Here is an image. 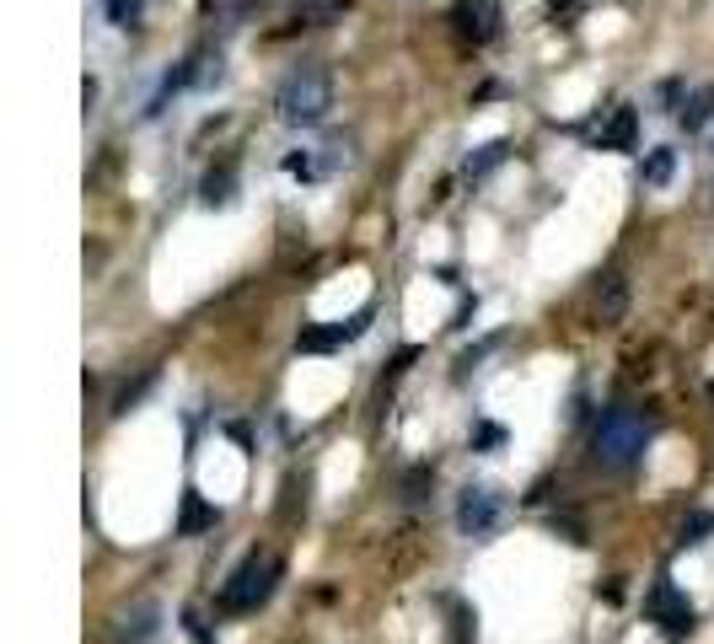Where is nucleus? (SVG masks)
<instances>
[{"mask_svg": "<svg viewBox=\"0 0 714 644\" xmlns=\"http://www.w3.org/2000/svg\"><path fill=\"white\" fill-rule=\"evenodd\" d=\"M350 11V0H296V22L302 27H328Z\"/></svg>", "mask_w": 714, "mask_h": 644, "instance_id": "4468645a", "label": "nucleus"}, {"mask_svg": "<svg viewBox=\"0 0 714 644\" xmlns=\"http://www.w3.org/2000/svg\"><path fill=\"white\" fill-rule=\"evenodd\" d=\"M200 204L204 210H231V204H237V161H220V167L204 172Z\"/></svg>", "mask_w": 714, "mask_h": 644, "instance_id": "1a4fd4ad", "label": "nucleus"}, {"mask_svg": "<svg viewBox=\"0 0 714 644\" xmlns=\"http://www.w3.org/2000/svg\"><path fill=\"white\" fill-rule=\"evenodd\" d=\"M714 118V87H699V92H688L682 98V108H677V124L693 135V129H704Z\"/></svg>", "mask_w": 714, "mask_h": 644, "instance_id": "ddd939ff", "label": "nucleus"}, {"mask_svg": "<svg viewBox=\"0 0 714 644\" xmlns=\"http://www.w3.org/2000/svg\"><path fill=\"white\" fill-rule=\"evenodd\" d=\"M710 150H714V140H710Z\"/></svg>", "mask_w": 714, "mask_h": 644, "instance_id": "cd10ccee", "label": "nucleus"}, {"mask_svg": "<svg viewBox=\"0 0 714 644\" xmlns=\"http://www.w3.org/2000/svg\"><path fill=\"white\" fill-rule=\"evenodd\" d=\"M446 22L467 49H484V44L500 38V0H457Z\"/></svg>", "mask_w": 714, "mask_h": 644, "instance_id": "423d86ee", "label": "nucleus"}, {"mask_svg": "<svg viewBox=\"0 0 714 644\" xmlns=\"http://www.w3.org/2000/svg\"><path fill=\"white\" fill-rule=\"evenodd\" d=\"M140 11H146V0H102V16H107L113 27H135Z\"/></svg>", "mask_w": 714, "mask_h": 644, "instance_id": "412c9836", "label": "nucleus"}, {"mask_svg": "<svg viewBox=\"0 0 714 644\" xmlns=\"http://www.w3.org/2000/svg\"><path fill=\"white\" fill-rule=\"evenodd\" d=\"M506 527V495L495 484H467L457 495V532L473 543H489Z\"/></svg>", "mask_w": 714, "mask_h": 644, "instance_id": "20e7f679", "label": "nucleus"}, {"mask_svg": "<svg viewBox=\"0 0 714 644\" xmlns=\"http://www.w3.org/2000/svg\"><path fill=\"white\" fill-rule=\"evenodd\" d=\"M506 447V425H473V451H500Z\"/></svg>", "mask_w": 714, "mask_h": 644, "instance_id": "b1692460", "label": "nucleus"}, {"mask_svg": "<svg viewBox=\"0 0 714 644\" xmlns=\"http://www.w3.org/2000/svg\"><path fill=\"white\" fill-rule=\"evenodd\" d=\"M156 629H161V607H156V601H135V607L118 618V634H113V644H151Z\"/></svg>", "mask_w": 714, "mask_h": 644, "instance_id": "6e6552de", "label": "nucleus"}, {"mask_svg": "<svg viewBox=\"0 0 714 644\" xmlns=\"http://www.w3.org/2000/svg\"><path fill=\"white\" fill-rule=\"evenodd\" d=\"M645 618L661 629L666 640H688L693 629H699V612H693V601L677 591L671 580H656L650 596H645Z\"/></svg>", "mask_w": 714, "mask_h": 644, "instance_id": "39448f33", "label": "nucleus"}, {"mask_svg": "<svg viewBox=\"0 0 714 644\" xmlns=\"http://www.w3.org/2000/svg\"><path fill=\"white\" fill-rule=\"evenodd\" d=\"M413 360H419V349H398V354H393V365H387V371H382V382H376V397H387V387H393V382L404 376Z\"/></svg>", "mask_w": 714, "mask_h": 644, "instance_id": "5701e85b", "label": "nucleus"}, {"mask_svg": "<svg viewBox=\"0 0 714 644\" xmlns=\"http://www.w3.org/2000/svg\"><path fill=\"white\" fill-rule=\"evenodd\" d=\"M280 575H285V564H280V553H263V547H253L231 575H226V586H220V596H215V607L226 612V618H248V612H258L269 596L280 591Z\"/></svg>", "mask_w": 714, "mask_h": 644, "instance_id": "7ed1b4c3", "label": "nucleus"}, {"mask_svg": "<svg viewBox=\"0 0 714 644\" xmlns=\"http://www.w3.org/2000/svg\"><path fill=\"white\" fill-rule=\"evenodd\" d=\"M446 612H452V644H478V612L457 596H446Z\"/></svg>", "mask_w": 714, "mask_h": 644, "instance_id": "6ab92c4d", "label": "nucleus"}, {"mask_svg": "<svg viewBox=\"0 0 714 644\" xmlns=\"http://www.w3.org/2000/svg\"><path fill=\"white\" fill-rule=\"evenodd\" d=\"M506 156H510V140H489V146H478L473 156H467V167H462V172H467V183L489 178V172H495V167H500Z\"/></svg>", "mask_w": 714, "mask_h": 644, "instance_id": "2eb2a0df", "label": "nucleus"}, {"mask_svg": "<svg viewBox=\"0 0 714 644\" xmlns=\"http://www.w3.org/2000/svg\"><path fill=\"white\" fill-rule=\"evenodd\" d=\"M623 312H628V274L623 269H608L602 274V285H597V323H623Z\"/></svg>", "mask_w": 714, "mask_h": 644, "instance_id": "9d476101", "label": "nucleus"}, {"mask_svg": "<svg viewBox=\"0 0 714 644\" xmlns=\"http://www.w3.org/2000/svg\"><path fill=\"white\" fill-rule=\"evenodd\" d=\"M710 403H714V382H710Z\"/></svg>", "mask_w": 714, "mask_h": 644, "instance_id": "bb28decb", "label": "nucleus"}, {"mask_svg": "<svg viewBox=\"0 0 714 644\" xmlns=\"http://www.w3.org/2000/svg\"><path fill=\"white\" fill-rule=\"evenodd\" d=\"M365 323H371V312H355L350 323H322V328H306L302 339H296V349H306V354H328V349H339V344H355L360 334H365Z\"/></svg>", "mask_w": 714, "mask_h": 644, "instance_id": "0eeeda50", "label": "nucleus"}, {"mask_svg": "<svg viewBox=\"0 0 714 644\" xmlns=\"http://www.w3.org/2000/svg\"><path fill=\"white\" fill-rule=\"evenodd\" d=\"M285 172H291V178H311V172H317V161H311L306 150H291V156H285Z\"/></svg>", "mask_w": 714, "mask_h": 644, "instance_id": "a878e982", "label": "nucleus"}, {"mask_svg": "<svg viewBox=\"0 0 714 644\" xmlns=\"http://www.w3.org/2000/svg\"><path fill=\"white\" fill-rule=\"evenodd\" d=\"M183 629H189V640H194V644H215V634L204 629V618H200V612H194V607L183 612Z\"/></svg>", "mask_w": 714, "mask_h": 644, "instance_id": "393cba45", "label": "nucleus"}, {"mask_svg": "<svg viewBox=\"0 0 714 644\" xmlns=\"http://www.w3.org/2000/svg\"><path fill=\"white\" fill-rule=\"evenodd\" d=\"M215 527H220V510L189 489V495H183V510H178V538H200V532H215Z\"/></svg>", "mask_w": 714, "mask_h": 644, "instance_id": "f8f14e48", "label": "nucleus"}, {"mask_svg": "<svg viewBox=\"0 0 714 644\" xmlns=\"http://www.w3.org/2000/svg\"><path fill=\"white\" fill-rule=\"evenodd\" d=\"M306 489H311L306 473H291V478H285V499H280V521H285V527H296L306 516Z\"/></svg>", "mask_w": 714, "mask_h": 644, "instance_id": "f3484780", "label": "nucleus"}, {"mask_svg": "<svg viewBox=\"0 0 714 644\" xmlns=\"http://www.w3.org/2000/svg\"><path fill=\"white\" fill-rule=\"evenodd\" d=\"M714 532V510H688L677 527V547H704Z\"/></svg>", "mask_w": 714, "mask_h": 644, "instance_id": "a211bd4d", "label": "nucleus"}, {"mask_svg": "<svg viewBox=\"0 0 714 644\" xmlns=\"http://www.w3.org/2000/svg\"><path fill=\"white\" fill-rule=\"evenodd\" d=\"M151 382H156V371H140V382H129V387H124V393L113 397V408H107V414H129V408H135V403H140V397L151 393Z\"/></svg>", "mask_w": 714, "mask_h": 644, "instance_id": "4be33fe9", "label": "nucleus"}, {"mask_svg": "<svg viewBox=\"0 0 714 644\" xmlns=\"http://www.w3.org/2000/svg\"><path fill=\"white\" fill-rule=\"evenodd\" d=\"M650 441H656V419H650V408L617 397V403L602 408V419H597V430H591V456H597L608 473H628V467L645 462Z\"/></svg>", "mask_w": 714, "mask_h": 644, "instance_id": "f257e3e1", "label": "nucleus"}, {"mask_svg": "<svg viewBox=\"0 0 714 644\" xmlns=\"http://www.w3.org/2000/svg\"><path fill=\"white\" fill-rule=\"evenodd\" d=\"M328 108H333V70H328V65H296V70L280 81V92H274V113H280V124H291V129L322 124Z\"/></svg>", "mask_w": 714, "mask_h": 644, "instance_id": "f03ea898", "label": "nucleus"}, {"mask_svg": "<svg viewBox=\"0 0 714 644\" xmlns=\"http://www.w3.org/2000/svg\"><path fill=\"white\" fill-rule=\"evenodd\" d=\"M597 146L602 150H634L639 146V113H634V108H612V118L597 129Z\"/></svg>", "mask_w": 714, "mask_h": 644, "instance_id": "9b49d317", "label": "nucleus"}, {"mask_svg": "<svg viewBox=\"0 0 714 644\" xmlns=\"http://www.w3.org/2000/svg\"><path fill=\"white\" fill-rule=\"evenodd\" d=\"M430 484H435V467H430V462L408 467V473H404V505H424V495H430Z\"/></svg>", "mask_w": 714, "mask_h": 644, "instance_id": "aec40b11", "label": "nucleus"}, {"mask_svg": "<svg viewBox=\"0 0 714 644\" xmlns=\"http://www.w3.org/2000/svg\"><path fill=\"white\" fill-rule=\"evenodd\" d=\"M671 172H677V150H671V146L645 150V167H639V178H645L650 189H666V183H671Z\"/></svg>", "mask_w": 714, "mask_h": 644, "instance_id": "dca6fc26", "label": "nucleus"}]
</instances>
